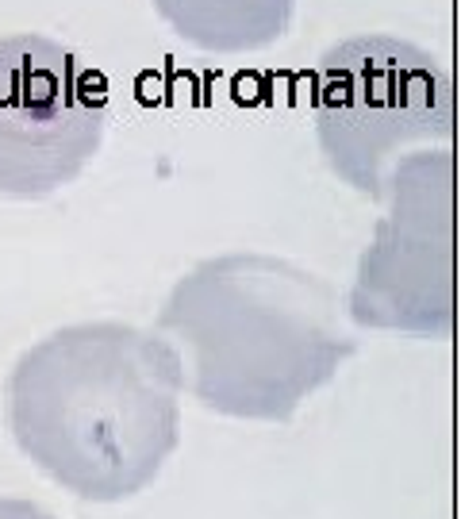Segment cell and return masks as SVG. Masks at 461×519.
<instances>
[{
	"label": "cell",
	"mask_w": 461,
	"mask_h": 519,
	"mask_svg": "<svg viewBox=\"0 0 461 519\" xmlns=\"http://www.w3.org/2000/svg\"><path fill=\"white\" fill-rule=\"evenodd\" d=\"M185 373L135 323L81 320L43 335L4 381V420L27 462L93 504L146 493L181 443Z\"/></svg>",
	"instance_id": "cell-1"
},
{
	"label": "cell",
	"mask_w": 461,
	"mask_h": 519,
	"mask_svg": "<svg viewBox=\"0 0 461 519\" xmlns=\"http://www.w3.org/2000/svg\"><path fill=\"white\" fill-rule=\"evenodd\" d=\"M154 331L173 346L185 393L246 423L289 420L342 358L327 285L262 250H227L181 273Z\"/></svg>",
	"instance_id": "cell-2"
},
{
	"label": "cell",
	"mask_w": 461,
	"mask_h": 519,
	"mask_svg": "<svg viewBox=\"0 0 461 519\" xmlns=\"http://www.w3.org/2000/svg\"><path fill=\"white\" fill-rule=\"evenodd\" d=\"M108 100L81 58L35 31L0 35V197L43 200L100 154Z\"/></svg>",
	"instance_id": "cell-3"
},
{
	"label": "cell",
	"mask_w": 461,
	"mask_h": 519,
	"mask_svg": "<svg viewBox=\"0 0 461 519\" xmlns=\"http://www.w3.org/2000/svg\"><path fill=\"white\" fill-rule=\"evenodd\" d=\"M319 143L335 170L362 177L373 150L404 124L442 112V77L415 50L389 39H358L335 47L312 74Z\"/></svg>",
	"instance_id": "cell-4"
},
{
	"label": "cell",
	"mask_w": 461,
	"mask_h": 519,
	"mask_svg": "<svg viewBox=\"0 0 461 519\" xmlns=\"http://www.w3.org/2000/svg\"><path fill=\"white\" fill-rule=\"evenodd\" d=\"M181 43L208 54H254L285 39L296 0H150Z\"/></svg>",
	"instance_id": "cell-5"
},
{
	"label": "cell",
	"mask_w": 461,
	"mask_h": 519,
	"mask_svg": "<svg viewBox=\"0 0 461 519\" xmlns=\"http://www.w3.org/2000/svg\"><path fill=\"white\" fill-rule=\"evenodd\" d=\"M0 519H62L54 516L50 508L24 500V496H0Z\"/></svg>",
	"instance_id": "cell-6"
}]
</instances>
